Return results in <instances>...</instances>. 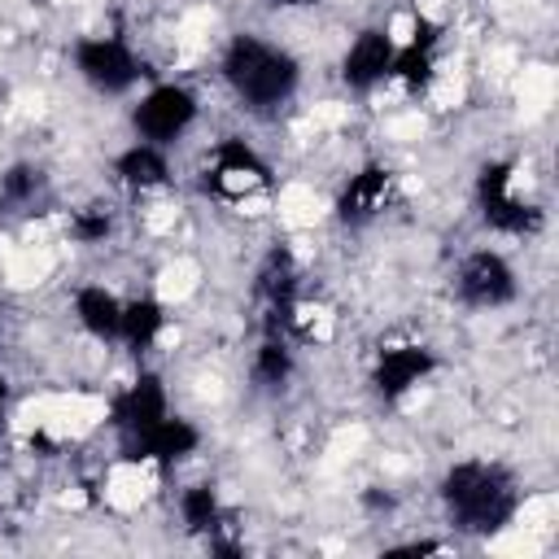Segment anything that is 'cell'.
Masks as SVG:
<instances>
[{
    "label": "cell",
    "mask_w": 559,
    "mask_h": 559,
    "mask_svg": "<svg viewBox=\"0 0 559 559\" xmlns=\"http://www.w3.org/2000/svg\"><path fill=\"white\" fill-rule=\"evenodd\" d=\"M266 4H275V9H306V4H319V0H266Z\"/></svg>",
    "instance_id": "cell-22"
},
{
    "label": "cell",
    "mask_w": 559,
    "mask_h": 559,
    "mask_svg": "<svg viewBox=\"0 0 559 559\" xmlns=\"http://www.w3.org/2000/svg\"><path fill=\"white\" fill-rule=\"evenodd\" d=\"M162 415H170V393H166V384H162V376L157 371H140L118 397H114V428H118V437H135V432H144L148 424H157Z\"/></svg>",
    "instance_id": "cell-12"
},
{
    "label": "cell",
    "mask_w": 559,
    "mask_h": 559,
    "mask_svg": "<svg viewBox=\"0 0 559 559\" xmlns=\"http://www.w3.org/2000/svg\"><path fill=\"white\" fill-rule=\"evenodd\" d=\"M454 293L467 310H498V306H511L515 293H520V280H515V266L507 262V253L498 249H472L459 271H454Z\"/></svg>",
    "instance_id": "cell-6"
},
{
    "label": "cell",
    "mask_w": 559,
    "mask_h": 559,
    "mask_svg": "<svg viewBox=\"0 0 559 559\" xmlns=\"http://www.w3.org/2000/svg\"><path fill=\"white\" fill-rule=\"evenodd\" d=\"M44 197H48V179L39 166L17 162L0 175V210L4 214H35V205H44Z\"/></svg>",
    "instance_id": "cell-17"
},
{
    "label": "cell",
    "mask_w": 559,
    "mask_h": 559,
    "mask_svg": "<svg viewBox=\"0 0 559 559\" xmlns=\"http://www.w3.org/2000/svg\"><path fill=\"white\" fill-rule=\"evenodd\" d=\"M389 192H393V170H389L384 162H367V166H358V170L345 179V188H341V197H336V218H341L345 227H362V223H371L376 214H384Z\"/></svg>",
    "instance_id": "cell-11"
},
{
    "label": "cell",
    "mask_w": 559,
    "mask_h": 559,
    "mask_svg": "<svg viewBox=\"0 0 559 559\" xmlns=\"http://www.w3.org/2000/svg\"><path fill=\"white\" fill-rule=\"evenodd\" d=\"M166 332V306L157 297H131L122 301V323H118V341L131 349V354H144L157 345V336Z\"/></svg>",
    "instance_id": "cell-16"
},
{
    "label": "cell",
    "mask_w": 559,
    "mask_h": 559,
    "mask_svg": "<svg viewBox=\"0 0 559 559\" xmlns=\"http://www.w3.org/2000/svg\"><path fill=\"white\" fill-rule=\"evenodd\" d=\"M271 179L266 162L240 140V135H227L214 144L210 153V166H205V188L218 192V197H240V192H253Z\"/></svg>",
    "instance_id": "cell-10"
},
{
    "label": "cell",
    "mask_w": 559,
    "mask_h": 559,
    "mask_svg": "<svg viewBox=\"0 0 559 559\" xmlns=\"http://www.w3.org/2000/svg\"><path fill=\"white\" fill-rule=\"evenodd\" d=\"M109 227H114V218H109V210H100V205L74 210V218H70V236H74L79 245H96V240H105Z\"/></svg>",
    "instance_id": "cell-20"
},
{
    "label": "cell",
    "mask_w": 559,
    "mask_h": 559,
    "mask_svg": "<svg viewBox=\"0 0 559 559\" xmlns=\"http://www.w3.org/2000/svg\"><path fill=\"white\" fill-rule=\"evenodd\" d=\"M114 179L131 192H148V188H162L170 179V157L162 144H148V140H131L118 157H114Z\"/></svg>",
    "instance_id": "cell-14"
},
{
    "label": "cell",
    "mask_w": 559,
    "mask_h": 559,
    "mask_svg": "<svg viewBox=\"0 0 559 559\" xmlns=\"http://www.w3.org/2000/svg\"><path fill=\"white\" fill-rule=\"evenodd\" d=\"M4 415H9V384L0 376V432H4Z\"/></svg>",
    "instance_id": "cell-21"
},
{
    "label": "cell",
    "mask_w": 559,
    "mask_h": 559,
    "mask_svg": "<svg viewBox=\"0 0 559 559\" xmlns=\"http://www.w3.org/2000/svg\"><path fill=\"white\" fill-rule=\"evenodd\" d=\"M70 57H74V74L100 96H127L144 74L140 52L122 35H83Z\"/></svg>",
    "instance_id": "cell-4"
},
{
    "label": "cell",
    "mask_w": 559,
    "mask_h": 559,
    "mask_svg": "<svg viewBox=\"0 0 559 559\" xmlns=\"http://www.w3.org/2000/svg\"><path fill=\"white\" fill-rule=\"evenodd\" d=\"M437 371V354L419 341H402V345H384L371 362V393L380 402H397L411 389H419L428 376Z\"/></svg>",
    "instance_id": "cell-8"
},
{
    "label": "cell",
    "mask_w": 559,
    "mask_h": 559,
    "mask_svg": "<svg viewBox=\"0 0 559 559\" xmlns=\"http://www.w3.org/2000/svg\"><path fill=\"white\" fill-rule=\"evenodd\" d=\"M197 114H201V100H197L192 87H183V83H153L131 105V131H135V140L170 148L175 140H183L192 131Z\"/></svg>",
    "instance_id": "cell-5"
},
{
    "label": "cell",
    "mask_w": 559,
    "mask_h": 559,
    "mask_svg": "<svg viewBox=\"0 0 559 559\" xmlns=\"http://www.w3.org/2000/svg\"><path fill=\"white\" fill-rule=\"evenodd\" d=\"M201 450V428L183 415H162L157 424H148L135 437H122V459L127 463H157V467H175L183 459H192Z\"/></svg>",
    "instance_id": "cell-7"
},
{
    "label": "cell",
    "mask_w": 559,
    "mask_h": 559,
    "mask_svg": "<svg viewBox=\"0 0 559 559\" xmlns=\"http://www.w3.org/2000/svg\"><path fill=\"white\" fill-rule=\"evenodd\" d=\"M393 57H397V39L380 26H367L349 39L345 57H341V83L349 92H371L384 79H393Z\"/></svg>",
    "instance_id": "cell-9"
},
{
    "label": "cell",
    "mask_w": 559,
    "mask_h": 559,
    "mask_svg": "<svg viewBox=\"0 0 559 559\" xmlns=\"http://www.w3.org/2000/svg\"><path fill=\"white\" fill-rule=\"evenodd\" d=\"M74 323L96 336V341H118V323H122V297L109 293L105 284H83L74 288Z\"/></svg>",
    "instance_id": "cell-15"
},
{
    "label": "cell",
    "mask_w": 559,
    "mask_h": 559,
    "mask_svg": "<svg viewBox=\"0 0 559 559\" xmlns=\"http://www.w3.org/2000/svg\"><path fill=\"white\" fill-rule=\"evenodd\" d=\"M476 210L485 227L502 236H537L546 223V214L515 192V162H502V157L476 170Z\"/></svg>",
    "instance_id": "cell-3"
},
{
    "label": "cell",
    "mask_w": 559,
    "mask_h": 559,
    "mask_svg": "<svg viewBox=\"0 0 559 559\" xmlns=\"http://www.w3.org/2000/svg\"><path fill=\"white\" fill-rule=\"evenodd\" d=\"M218 74L231 87V96L253 114L284 109L297 96V83H301L297 57L288 48L253 35V31H240V35L227 39V48L218 57Z\"/></svg>",
    "instance_id": "cell-2"
},
{
    "label": "cell",
    "mask_w": 559,
    "mask_h": 559,
    "mask_svg": "<svg viewBox=\"0 0 559 559\" xmlns=\"http://www.w3.org/2000/svg\"><path fill=\"white\" fill-rule=\"evenodd\" d=\"M253 380L262 389H284L293 380V349H288L284 332H266L262 345L253 349Z\"/></svg>",
    "instance_id": "cell-19"
},
{
    "label": "cell",
    "mask_w": 559,
    "mask_h": 559,
    "mask_svg": "<svg viewBox=\"0 0 559 559\" xmlns=\"http://www.w3.org/2000/svg\"><path fill=\"white\" fill-rule=\"evenodd\" d=\"M437 493H441V507H445L450 524L459 533H472V537L502 533L520 511L515 476L507 467H498V463H485V459L450 463Z\"/></svg>",
    "instance_id": "cell-1"
},
{
    "label": "cell",
    "mask_w": 559,
    "mask_h": 559,
    "mask_svg": "<svg viewBox=\"0 0 559 559\" xmlns=\"http://www.w3.org/2000/svg\"><path fill=\"white\" fill-rule=\"evenodd\" d=\"M437 44H441V26L424 13H415V26H411V39L397 44V57H393V79L411 92L428 87L432 83V70H437Z\"/></svg>",
    "instance_id": "cell-13"
},
{
    "label": "cell",
    "mask_w": 559,
    "mask_h": 559,
    "mask_svg": "<svg viewBox=\"0 0 559 559\" xmlns=\"http://www.w3.org/2000/svg\"><path fill=\"white\" fill-rule=\"evenodd\" d=\"M223 498H218V489L214 485H188L183 493H179V520H183V528L188 533H205V537H214L218 528H223Z\"/></svg>",
    "instance_id": "cell-18"
}]
</instances>
